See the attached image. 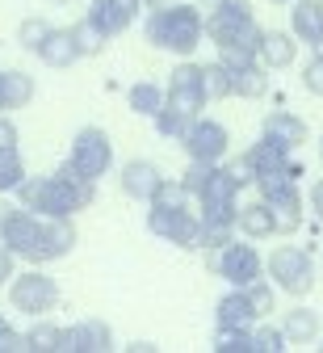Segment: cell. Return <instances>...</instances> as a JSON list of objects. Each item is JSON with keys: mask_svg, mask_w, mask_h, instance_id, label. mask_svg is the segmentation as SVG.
<instances>
[{"mask_svg": "<svg viewBox=\"0 0 323 353\" xmlns=\"http://www.w3.org/2000/svg\"><path fill=\"white\" fill-rule=\"evenodd\" d=\"M260 135L269 143H277V148H286V152H298L302 143H311V126L298 114H290V110H273L260 122Z\"/></svg>", "mask_w": 323, "mask_h": 353, "instance_id": "cell-14", "label": "cell"}, {"mask_svg": "<svg viewBox=\"0 0 323 353\" xmlns=\"http://www.w3.org/2000/svg\"><path fill=\"white\" fill-rule=\"evenodd\" d=\"M34 93H38V84H34V76H30V72H17V68L0 72V114H9V110H25V105L34 101Z\"/></svg>", "mask_w": 323, "mask_h": 353, "instance_id": "cell-23", "label": "cell"}, {"mask_svg": "<svg viewBox=\"0 0 323 353\" xmlns=\"http://www.w3.org/2000/svg\"><path fill=\"white\" fill-rule=\"evenodd\" d=\"M214 324H218V328H252V324H256V312H252L244 286H231V290L214 303Z\"/></svg>", "mask_w": 323, "mask_h": 353, "instance_id": "cell-20", "label": "cell"}, {"mask_svg": "<svg viewBox=\"0 0 323 353\" xmlns=\"http://www.w3.org/2000/svg\"><path fill=\"white\" fill-rule=\"evenodd\" d=\"M17 274V256L5 248V244H0V286H9V278Z\"/></svg>", "mask_w": 323, "mask_h": 353, "instance_id": "cell-37", "label": "cell"}, {"mask_svg": "<svg viewBox=\"0 0 323 353\" xmlns=\"http://www.w3.org/2000/svg\"><path fill=\"white\" fill-rule=\"evenodd\" d=\"M260 190V198L269 202L273 219H277V236H294L302 228V194H298V176L294 172H264L252 181Z\"/></svg>", "mask_w": 323, "mask_h": 353, "instance_id": "cell-6", "label": "cell"}, {"mask_svg": "<svg viewBox=\"0 0 323 353\" xmlns=\"http://www.w3.org/2000/svg\"><path fill=\"white\" fill-rule=\"evenodd\" d=\"M143 38L152 42L156 51H168L176 59H189L198 47H202V9L198 5H164V9H152L147 13V26H143Z\"/></svg>", "mask_w": 323, "mask_h": 353, "instance_id": "cell-3", "label": "cell"}, {"mask_svg": "<svg viewBox=\"0 0 323 353\" xmlns=\"http://www.w3.org/2000/svg\"><path fill=\"white\" fill-rule=\"evenodd\" d=\"M17 202L34 214H46V219H76L80 210L92 206V198H97V181H88V176H80L67 160L46 172V176H25V181L13 190Z\"/></svg>", "mask_w": 323, "mask_h": 353, "instance_id": "cell-2", "label": "cell"}, {"mask_svg": "<svg viewBox=\"0 0 323 353\" xmlns=\"http://www.w3.org/2000/svg\"><path fill=\"white\" fill-rule=\"evenodd\" d=\"M290 34L306 47L323 42V0H290Z\"/></svg>", "mask_w": 323, "mask_h": 353, "instance_id": "cell-19", "label": "cell"}, {"mask_svg": "<svg viewBox=\"0 0 323 353\" xmlns=\"http://www.w3.org/2000/svg\"><path fill=\"white\" fill-rule=\"evenodd\" d=\"M244 160H248L252 176H264V172H294V176H302V164L294 160V152H286V148L269 143L264 135H260V139L244 152Z\"/></svg>", "mask_w": 323, "mask_h": 353, "instance_id": "cell-17", "label": "cell"}, {"mask_svg": "<svg viewBox=\"0 0 323 353\" xmlns=\"http://www.w3.org/2000/svg\"><path fill=\"white\" fill-rule=\"evenodd\" d=\"M46 30H51V21H46V17H25V21L17 26V42H21V47L34 55V47L46 38Z\"/></svg>", "mask_w": 323, "mask_h": 353, "instance_id": "cell-34", "label": "cell"}, {"mask_svg": "<svg viewBox=\"0 0 323 353\" xmlns=\"http://www.w3.org/2000/svg\"><path fill=\"white\" fill-rule=\"evenodd\" d=\"M315 51H319V55H323V42H319V47H315Z\"/></svg>", "mask_w": 323, "mask_h": 353, "instance_id": "cell-44", "label": "cell"}, {"mask_svg": "<svg viewBox=\"0 0 323 353\" xmlns=\"http://www.w3.org/2000/svg\"><path fill=\"white\" fill-rule=\"evenodd\" d=\"M67 164L80 176H88V181H101L114 168V139L101 126H80L76 139H72V152H67Z\"/></svg>", "mask_w": 323, "mask_h": 353, "instance_id": "cell-10", "label": "cell"}, {"mask_svg": "<svg viewBox=\"0 0 323 353\" xmlns=\"http://www.w3.org/2000/svg\"><path fill=\"white\" fill-rule=\"evenodd\" d=\"M180 148H185V156L189 160H202V164H222L227 160V152H231V130L222 126V122H214V118H194L189 122V130L180 135Z\"/></svg>", "mask_w": 323, "mask_h": 353, "instance_id": "cell-12", "label": "cell"}, {"mask_svg": "<svg viewBox=\"0 0 323 353\" xmlns=\"http://www.w3.org/2000/svg\"><path fill=\"white\" fill-rule=\"evenodd\" d=\"M236 232L244 240H269V236H277V219H273V210H269L264 198H256V202H248V206L236 210Z\"/></svg>", "mask_w": 323, "mask_h": 353, "instance_id": "cell-22", "label": "cell"}, {"mask_svg": "<svg viewBox=\"0 0 323 353\" xmlns=\"http://www.w3.org/2000/svg\"><path fill=\"white\" fill-rule=\"evenodd\" d=\"M214 353H252V328H214Z\"/></svg>", "mask_w": 323, "mask_h": 353, "instance_id": "cell-33", "label": "cell"}, {"mask_svg": "<svg viewBox=\"0 0 323 353\" xmlns=\"http://www.w3.org/2000/svg\"><path fill=\"white\" fill-rule=\"evenodd\" d=\"M147 232L160 236L164 244L176 248H198V232H202V219L189 202H147Z\"/></svg>", "mask_w": 323, "mask_h": 353, "instance_id": "cell-7", "label": "cell"}, {"mask_svg": "<svg viewBox=\"0 0 323 353\" xmlns=\"http://www.w3.org/2000/svg\"><path fill=\"white\" fill-rule=\"evenodd\" d=\"M256 59H260L269 72L294 68V59H298V38H294L290 30H264V34H260V47H256Z\"/></svg>", "mask_w": 323, "mask_h": 353, "instance_id": "cell-18", "label": "cell"}, {"mask_svg": "<svg viewBox=\"0 0 323 353\" xmlns=\"http://www.w3.org/2000/svg\"><path fill=\"white\" fill-rule=\"evenodd\" d=\"M202 30H206V38L218 51H227V47L256 51L260 34H264L256 26V13H252L248 0H210V13L202 17Z\"/></svg>", "mask_w": 323, "mask_h": 353, "instance_id": "cell-4", "label": "cell"}, {"mask_svg": "<svg viewBox=\"0 0 323 353\" xmlns=\"http://www.w3.org/2000/svg\"><path fill=\"white\" fill-rule=\"evenodd\" d=\"M202 88H206V101H227L231 97V72L218 59L202 63Z\"/></svg>", "mask_w": 323, "mask_h": 353, "instance_id": "cell-31", "label": "cell"}, {"mask_svg": "<svg viewBox=\"0 0 323 353\" xmlns=\"http://www.w3.org/2000/svg\"><path fill=\"white\" fill-rule=\"evenodd\" d=\"M210 274H218L227 286H248L256 278H264V256L256 252L252 240H227L222 248H214L206 256Z\"/></svg>", "mask_w": 323, "mask_h": 353, "instance_id": "cell-9", "label": "cell"}, {"mask_svg": "<svg viewBox=\"0 0 323 353\" xmlns=\"http://www.w3.org/2000/svg\"><path fill=\"white\" fill-rule=\"evenodd\" d=\"M9 303H13V312L38 320L59 307V282L51 274H42V265H30L25 274L9 278Z\"/></svg>", "mask_w": 323, "mask_h": 353, "instance_id": "cell-8", "label": "cell"}, {"mask_svg": "<svg viewBox=\"0 0 323 353\" xmlns=\"http://www.w3.org/2000/svg\"><path fill=\"white\" fill-rule=\"evenodd\" d=\"M67 30H72V42H76L80 59H92V55H101V51H105V42H110V38H105L97 26H92L88 17H80V21H76V26H67Z\"/></svg>", "mask_w": 323, "mask_h": 353, "instance_id": "cell-28", "label": "cell"}, {"mask_svg": "<svg viewBox=\"0 0 323 353\" xmlns=\"http://www.w3.org/2000/svg\"><path fill=\"white\" fill-rule=\"evenodd\" d=\"M206 5H210V0H206Z\"/></svg>", "mask_w": 323, "mask_h": 353, "instance_id": "cell-45", "label": "cell"}, {"mask_svg": "<svg viewBox=\"0 0 323 353\" xmlns=\"http://www.w3.org/2000/svg\"><path fill=\"white\" fill-rule=\"evenodd\" d=\"M264 278L290 299H306L315 290V256L298 244H277L264 256Z\"/></svg>", "mask_w": 323, "mask_h": 353, "instance_id": "cell-5", "label": "cell"}, {"mask_svg": "<svg viewBox=\"0 0 323 353\" xmlns=\"http://www.w3.org/2000/svg\"><path fill=\"white\" fill-rule=\"evenodd\" d=\"M306 206L315 210V219H319V223H323V176H319V181L306 190Z\"/></svg>", "mask_w": 323, "mask_h": 353, "instance_id": "cell-39", "label": "cell"}, {"mask_svg": "<svg viewBox=\"0 0 323 353\" xmlns=\"http://www.w3.org/2000/svg\"><path fill=\"white\" fill-rule=\"evenodd\" d=\"M302 88H306V93H315V97H323V55H319V51H315L311 63L302 68Z\"/></svg>", "mask_w": 323, "mask_h": 353, "instance_id": "cell-35", "label": "cell"}, {"mask_svg": "<svg viewBox=\"0 0 323 353\" xmlns=\"http://www.w3.org/2000/svg\"><path fill=\"white\" fill-rule=\"evenodd\" d=\"M160 181H164V172H160L152 160H126V164H122V176H118L122 194H126V198H134V202H143V206L156 198Z\"/></svg>", "mask_w": 323, "mask_h": 353, "instance_id": "cell-16", "label": "cell"}, {"mask_svg": "<svg viewBox=\"0 0 323 353\" xmlns=\"http://www.w3.org/2000/svg\"><path fill=\"white\" fill-rule=\"evenodd\" d=\"M290 349V341H286V332L277 328V324H252V353H286Z\"/></svg>", "mask_w": 323, "mask_h": 353, "instance_id": "cell-32", "label": "cell"}, {"mask_svg": "<svg viewBox=\"0 0 323 353\" xmlns=\"http://www.w3.org/2000/svg\"><path fill=\"white\" fill-rule=\"evenodd\" d=\"M114 349V328L105 320H80L63 328V353H110Z\"/></svg>", "mask_w": 323, "mask_h": 353, "instance_id": "cell-15", "label": "cell"}, {"mask_svg": "<svg viewBox=\"0 0 323 353\" xmlns=\"http://www.w3.org/2000/svg\"><path fill=\"white\" fill-rule=\"evenodd\" d=\"M164 105H172V110H180V114H189V118H198V114L210 105V101H206V88H202V63L180 59V63L168 72Z\"/></svg>", "mask_w": 323, "mask_h": 353, "instance_id": "cell-11", "label": "cell"}, {"mask_svg": "<svg viewBox=\"0 0 323 353\" xmlns=\"http://www.w3.org/2000/svg\"><path fill=\"white\" fill-rule=\"evenodd\" d=\"M34 55H38L46 68H72V63L80 59V51H76L67 26H51V30H46V38L34 47Z\"/></svg>", "mask_w": 323, "mask_h": 353, "instance_id": "cell-21", "label": "cell"}, {"mask_svg": "<svg viewBox=\"0 0 323 353\" xmlns=\"http://www.w3.org/2000/svg\"><path fill=\"white\" fill-rule=\"evenodd\" d=\"M17 126H13V118L9 114H0V148H17Z\"/></svg>", "mask_w": 323, "mask_h": 353, "instance_id": "cell-38", "label": "cell"}, {"mask_svg": "<svg viewBox=\"0 0 323 353\" xmlns=\"http://www.w3.org/2000/svg\"><path fill=\"white\" fill-rule=\"evenodd\" d=\"M0 353H30V345H25V332H17V328H0Z\"/></svg>", "mask_w": 323, "mask_h": 353, "instance_id": "cell-36", "label": "cell"}, {"mask_svg": "<svg viewBox=\"0 0 323 353\" xmlns=\"http://www.w3.org/2000/svg\"><path fill=\"white\" fill-rule=\"evenodd\" d=\"M231 72V97L260 101L269 93V68L264 63H244V68H227Z\"/></svg>", "mask_w": 323, "mask_h": 353, "instance_id": "cell-25", "label": "cell"}, {"mask_svg": "<svg viewBox=\"0 0 323 353\" xmlns=\"http://www.w3.org/2000/svg\"><path fill=\"white\" fill-rule=\"evenodd\" d=\"M5 324H9V320H5V312H0V328H5Z\"/></svg>", "mask_w": 323, "mask_h": 353, "instance_id": "cell-43", "label": "cell"}, {"mask_svg": "<svg viewBox=\"0 0 323 353\" xmlns=\"http://www.w3.org/2000/svg\"><path fill=\"white\" fill-rule=\"evenodd\" d=\"M126 105H130L138 118H152V114L164 105V88H160L156 80H138V84H130V93H126Z\"/></svg>", "mask_w": 323, "mask_h": 353, "instance_id": "cell-26", "label": "cell"}, {"mask_svg": "<svg viewBox=\"0 0 323 353\" xmlns=\"http://www.w3.org/2000/svg\"><path fill=\"white\" fill-rule=\"evenodd\" d=\"M282 332H286V341L290 345H315L319 336H323V324H319V312L315 307H290V312L282 316Z\"/></svg>", "mask_w": 323, "mask_h": 353, "instance_id": "cell-24", "label": "cell"}, {"mask_svg": "<svg viewBox=\"0 0 323 353\" xmlns=\"http://www.w3.org/2000/svg\"><path fill=\"white\" fill-rule=\"evenodd\" d=\"M152 122H156V135L160 139H172V143H180V135L189 130V114H180V110H172V105H160L156 114H152Z\"/></svg>", "mask_w": 323, "mask_h": 353, "instance_id": "cell-30", "label": "cell"}, {"mask_svg": "<svg viewBox=\"0 0 323 353\" xmlns=\"http://www.w3.org/2000/svg\"><path fill=\"white\" fill-rule=\"evenodd\" d=\"M138 9H143V0H92L84 17L97 26L105 38H118V34H126L134 26Z\"/></svg>", "mask_w": 323, "mask_h": 353, "instance_id": "cell-13", "label": "cell"}, {"mask_svg": "<svg viewBox=\"0 0 323 353\" xmlns=\"http://www.w3.org/2000/svg\"><path fill=\"white\" fill-rule=\"evenodd\" d=\"M319 168H323V139H319Z\"/></svg>", "mask_w": 323, "mask_h": 353, "instance_id": "cell-42", "label": "cell"}, {"mask_svg": "<svg viewBox=\"0 0 323 353\" xmlns=\"http://www.w3.org/2000/svg\"><path fill=\"white\" fill-rule=\"evenodd\" d=\"M25 345H30V353H63V328L38 316V324L25 332Z\"/></svg>", "mask_w": 323, "mask_h": 353, "instance_id": "cell-27", "label": "cell"}, {"mask_svg": "<svg viewBox=\"0 0 323 353\" xmlns=\"http://www.w3.org/2000/svg\"><path fill=\"white\" fill-rule=\"evenodd\" d=\"M0 244H5L17 261L51 265V261H63L76 248V223L72 219L34 214L21 202H9L0 194Z\"/></svg>", "mask_w": 323, "mask_h": 353, "instance_id": "cell-1", "label": "cell"}, {"mask_svg": "<svg viewBox=\"0 0 323 353\" xmlns=\"http://www.w3.org/2000/svg\"><path fill=\"white\" fill-rule=\"evenodd\" d=\"M147 9H164V5H172V0H143Z\"/></svg>", "mask_w": 323, "mask_h": 353, "instance_id": "cell-41", "label": "cell"}, {"mask_svg": "<svg viewBox=\"0 0 323 353\" xmlns=\"http://www.w3.org/2000/svg\"><path fill=\"white\" fill-rule=\"evenodd\" d=\"M25 160L17 148H0V194H13L21 181H25Z\"/></svg>", "mask_w": 323, "mask_h": 353, "instance_id": "cell-29", "label": "cell"}, {"mask_svg": "<svg viewBox=\"0 0 323 353\" xmlns=\"http://www.w3.org/2000/svg\"><path fill=\"white\" fill-rule=\"evenodd\" d=\"M126 349H130V353H156L152 341H134V345H126Z\"/></svg>", "mask_w": 323, "mask_h": 353, "instance_id": "cell-40", "label": "cell"}]
</instances>
